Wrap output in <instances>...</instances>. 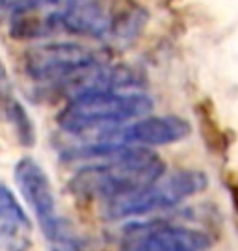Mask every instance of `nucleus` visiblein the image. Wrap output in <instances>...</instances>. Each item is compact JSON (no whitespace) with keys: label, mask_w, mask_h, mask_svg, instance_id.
I'll use <instances>...</instances> for the list:
<instances>
[{"label":"nucleus","mask_w":238,"mask_h":251,"mask_svg":"<svg viewBox=\"0 0 238 251\" xmlns=\"http://www.w3.org/2000/svg\"><path fill=\"white\" fill-rule=\"evenodd\" d=\"M103 60L101 54L82 43H43L28 49L25 54V71L35 82L53 86L67 75L91 62Z\"/></svg>","instance_id":"obj_5"},{"label":"nucleus","mask_w":238,"mask_h":251,"mask_svg":"<svg viewBox=\"0 0 238 251\" xmlns=\"http://www.w3.org/2000/svg\"><path fill=\"white\" fill-rule=\"evenodd\" d=\"M211 238L201 231L168 224L134 225L119 251H207Z\"/></svg>","instance_id":"obj_6"},{"label":"nucleus","mask_w":238,"mask_h":251,"mask_svg":"<svg viewBox=\"0 0 238 251\" xmlns=\"http://www.w3.org/2000/svg\"><path fill=\"white\" fill-rule=\"evenodd\" d=\"M0 106H2V114L8 119V123L13 126L17 140L23 145H34L35 142V128L30 116L26 114V110L23 108V104L19 102L15 97H11V93L6 95L4 99H0Z\"/></svg>","instance_id":"obj_8"},{"label":"nucleus","mask_w":238,"mask_h":251,"mask_svg":"<svg viewBox=\"0 0 238 251\" xmlns=\"http://www.w3.org/2000/svg\"><path fill=\"white\" fill-rule=\"evenodd\" d=\"M151 112L153 100L145 93L125 90L95 91L71 99L58 117V125L69 134L86 136L121 126L127 121L149 116Z\"/></svg>","instance_id":"obj_2"},{"label":"nucleus","mask_w":238,"mask_h":251,"mask_svg":"<svg viewBox=\"0 0 238 251\" xmlns=\"http://www.w3.org/2000/svg\"><path fill=\"white\" fill-rule=\"evenodd\" d=\"M207 184H209V179L201 171L183 170L171 173V175H162L151 186L141 190L140 194H136L132 198L108 203V216L117 220V218L166 210V208L177 206L185 199L203 192Z\"/></svg>","instance_id":"obj_4"},{"label":"nucleus","mask_w":238,"mask_h":251,"mask_svg":"<svg viewBox=\"0 0 238 251\" xmlns=\"http://www.w3.org/2000/svg\"><path fill=\"white\" fill-rule=\"evenodd\" d=\"M15 182L32 208L53 251H77V238L65 220L56 212V198L47 171L34 158H21L15 166Z\"/></svg>","instance_id":"obj_3"},{"label":"nucleus","mask_w":238,"mask_h":251,"mask_svg":"<svg viewBox=\"0 0 238 251\" xmlns=\"http://www.w3.org/2000/svg\"><path fill=\"white\" fill-rule=\"evenodd\" d=\"M77 171L69 188L75 196L114 203L132 198L164 175V162L149 147L125 145L95 154Z\"/></svg>","instance_id":"obj_1"},{"label":"nucleus","mask_w":238,"mask_h":251,"mask_svg":"<svg viewBox=\"0 0 238 251\" xmlns=\"http://www.w3.org/2000/svg\"><path fill=\"white\" fill-rule=\"evenodd\" d=\"M32 224L13 192L0 182V251H28Z\"/></svg>","instance_id":"obj_7"},{"label":"nucleus","mask_w":238,"mask_h":251,"mask_svg":"<svg viewBox=\"0 0 238 251\" xmlns=\"http://www.w3.org/2000/svg\"><path fill=\"white\" fill-rule=\"evenodd\" d=\"M32 2H35V0H0V6L4 9H8L9 13H11V11L23 8V6H28Z\"/></svg>","instance_id":"obj_9"}]
</instances>
